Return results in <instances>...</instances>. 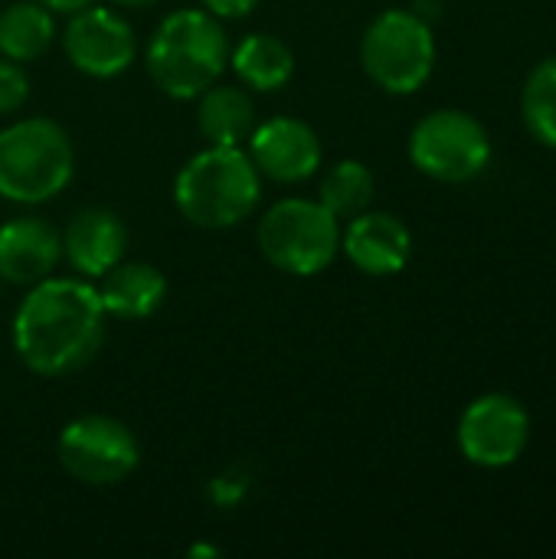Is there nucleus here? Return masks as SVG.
I'll return each mask as SVG.
<instances>
[{
    "label": "nucleus",
    "mask_w": 556,
    "mask_h": 559,
    "mask_svg": "<svg viewBox=\"0 0 556 559\" xmlns=\"http://www.w3.org/2000/svg\"><path fill=\"white\" fill-rule=\"evenodd\" d=\"M360 59L367 75L393 95L416 92L436 62L429 23L413 10H383L364 33Z\"/></svg>",
    "instance_id": "obj_6"
},
{
    "label": "nucleus",
    "mask_w": 556,
    "mask_h": 559,
    "mask_svg": "<svg viewBox=\"0 0 556 559\" xmlns=\"http://www.w3.org/2000/svg\"><path fill=\"white\" fill-rule=\"evenodd\" d=\"M46 10H56V13H75V10H82V7H92L95 0H39Z\"/></svg>",
    "instance_id": "obj_23"
},
{
    "label": "nucleus",
    "mask_w": 556,
    "mask_h": 559,
    "mask_svg": "<svg viewBox=\"0 0 556 559\" xmlns=\"http://www.w3.org/2000/svg\"><path fill=\"white\" fill-rule=\"evenodd\" d=\"M75 154L69 134L49 118H23L0 131V197L43 203L72 180Z\"/></svg>",
    "instance_id": "obj_4"
},
{
    "label": "nucleus",
    "mask_w": 556,
    "mask_h": 559,
    "mask_svg": "<svg viewBox=\"0 0 556 559\" xmlns=\"http://www.w3.org/2000/svg\"><path fill=\"white\" fill-rule=\"evenodd\" d=\"M125 246L128 229L118 219V213L105 206L79 210L62 233V252L69 265L85 278H102L108 269H115L125 259Z\"/></svg>",
    "instance_id": "obj_13"
},
{
    "label": "nucleus",
    "mask_w": 556,
    "mask_h": 559,
    "mask_svg": "<svg viewBox=\"0 0 556 559\" xmlns=\"http://www.w3.org/2000/svg\"><path fill=\"white\" fill-rule=\"evenodd\" d=\"M56 455L75 481L88 488H108L138 468L141 445L134 432L111 416H79L59 432Z\"/></svg>",
    "instance_id": "obj_8"
},
{
    "label": "nucleus",
    "mask_w": 556,
    "mask_h": 559,
    "mask_svg": "<svg viewBox=\"0 0 556 559\" xmlns=\"http://www.w3.org/2000/svg\"><path fill=\"white\" fill-rule=\"evenodd\" d=\"M200 134L216 144V147H239L252 128H256V108L252 98L236 88V85H210L200 95V111H197Z\"/></svg>",
    "instance_id": "obj_16"
},
{
    "label": "nucleus",
    "mask_w": 556,
    "mask_h": 559,
    "mask_svg": "<svg viewBox=\"0 0 556 559\" xmlns=\"http://www.w3.org/2000/svg\"><path fill=\"white\" fill-rule=\"evenodd\" d=\"M249 157L269 180L298 183L321 167V141L301 118H272L262 128H252Z\"/></svg>",
    "instance_id": "obj_11"
},
{
    "label": "nucleus",
    "mask_w": 556,
    "mask_h": 559,
    "mask_svg": "<svg viewBox=\"0 0 556 559\" xmlns=\"http://www.w3.org/2000/svg\"><path fill=\"white\" fill-rule=\"evenodd\" d=\"M62 49L79 72L111 79L134 62V29L108 7H82L66 26Z\"/></svg>",
    "instance_id": "obj_10"
},
{
    "label": "nucleus",
    "mask_w": 556,
    "mask_h": 559,
    "mask_svg": "<svg viewBox=\"0 0 556 559\" xmlns=\"http://www.w3.org/2000/svg\"><path fill=\"white\" fill-rule=\"evenodd\" d=\"M259 177L249 154L210 144L177 174L174 200L187 223L200 229H229L259 206Z\"/></svg>",
    "instance_id": "obj_3"
},
{
    "label": "nucleus",
    "mask_w": 556,
    "mask_h": 559,
    "mask_svg": "<svg viewBox=\"0 0 556 559\" xmlns=\"http://www.w3.org/2000/svg\"><path fill=\"white\" fill-rule=\"evenodd\" d=\"M370 200H374V174L360 160H341L321 180V203L338 219H351L364 213Z\"/></svg>",
    "instance_id": "obj_19"
},
{
    "label": "nucleus",
    "mask_w": 556,
    "mask_h": 559,
    "mask_svg": "<svg viewBox=\"0 0 556 559\" xmlns=\"http://www.w3.org/2000/svg\"><path fill=\"white\" fill-rule=\"evenodd\" d=\"M413 164L442 183H462L478 177L492 160V141L478 118L442 108L426 115L410 138Z\"/></svg>",
    "instance_id": "obj_7"
},
{
    "label": "nucleus",
    "mask_w": 556,
    "mask_h": 559,
    "mask_svg": "<svg viewBox=\"0 0 556 559\" xmlns=\"http://www.w3.org/2000/svg\"><path fill=\"white\" fill-rule=\"evenodd\" d=\"M521 108H524V121H528L531 134L541 144L556 147V56L541 62L528 75Z\"/></svg>",
    "instance_id": "obj_20"
},
{
    "label": "nucleus",
    "mask_w": 556,
    "mask_h": 559,
    "mask_svg": "<svg viewBox=\"0 0 556 559\" xmlns=\"http://www.w3.org/2000/svg\"><path fill=\"white\" fill-rule=\"evenodd\" d=\"M62 255V236L39 216H20L0 226V278L13 285H39Z\"/></svg>",
    "instance_id": "obj_12"
},
{
    "label": "nucleus",
    "mask_w": 556,
    "mask_h": 559,
    "mask_svg": "<svg viewBox=\"0 0 556 559\" xmlns=\"http://www.w3.org/2000/svg\"><path fill=\"white\" fill-rule=\"evenodd\" d=\"M105 341L98 288L79 278H43L29 288L13 318V347L39 377L82 370Z\"/></svg>",
    "instance_id": "obj_1"
},
{
    "label": "nucleus",
    "mask_w": 556,
    "mask_h": 559,
    "mask_svg": "<svg viewBox=\"0 0 556 559\" xmlns=\"http://www.w3.org/2000/svg\"><path fill=\"white\" fill-rule=\"evenodd\" d=\"M347 259L367 275H397L410 262L413 236L393 213H357L341 239Z\"/></svg>",
    "instance_id": "obj_14"
},
{
    "label": "nucleus",
    "mask_w": 556,
    "mask_h": 559,
    "mask_svg": "<svg viewBox=\"0 0 556 559\" xmlns=\"http://www.w3.org/2000/svg\"><path fill=\"white\" fill-rule=\"evenodd\" d=\"M29 98V79L13 59H0V115L20 111Z\"/></svg>",
    "instance_id": "obj_21"
},
{
    "label": "nucleus",
    "mask_w": 556,
    "mask_h": 559,
    "mask_svg": "<svg viewBox=\"0 0 556 559\" xmlns=\"http://www.w3.org/2000/svg\"><path fill=\"white\" fill-rule=\"evenodd\" d=\"M52 43V10L39 0L13 3L0 13V52L13 62L39 59Z\"/></svg>",
    "instance_id": "obj_18"
},
{
    "label": "nucleus",
    "mask_w": 556,
    "mask_h": 559,
    "mask_svg": "<svg viewBox=\"0 0 556 559\" xmlns=\"http://www.w3.org/2000/svg\"><path fill=\"white\" fill-rule=\"evenodd\" d=\"M229 62V39L210 10H177L151 36L147 72L170 98L203 95Z\"/></svg>",
    "instance_id": "obj_2"
},
{
    "label": "nucleus",
    "mask_w": 556,
    "mask_h": 559,
    "mask_svg": "<svg viewBox=\"0 0 556 559\" xmlns=\"http://www.w3.org/2000/svg\"><path fill=\"white\" fill-rule=\"evenodd\" d=\"M118 7H131V10H141V7H154L157 0H115Z\"/></svg>",
    "instance_id": "obj_24"
},
{
    "label": "nucleus",
    "mask_w": 556,
    "mask_h": 559,
    "mask_svg": "<svg viewBox=\"0 0 556 559\" xmlns=\"http://www.w3.org/2000/svg\"><path fill=\"white\" fill-rule=\"evenodd\" d=\"M229 62H233L236 75L249 88H256V92H275L295 72V52H292V46L285 39L272 36V33H252V36H246L229 52Z\"/></svg>",
    "instance_id": "obj_17"
},
{
    "label": "nucleus",
    "mask_w": 556,
    "mask_h": 559,
    "mask_svg": "<svg viewBox=\"0 0 556 559\" xmlns=\"http://www.w3.org/2000/svg\"><path fill=\"white\" fill-rule=\"evenodd\" d=\"M259 0H203V7L213 16H246L249 10H256Z\"/></svg>",
    "instance_id": "obj_22"
},
{
    "label": "nucleus",
    "mask_w": 556,
    "mask_h": 559,
    "mask_svg": "<svg viewBox=\"0 0 556 559\" xmlns=\"http://www.w3.org/2000/svg\"><path fill=\"white\" fill-rule=\"evenodd\" d=\"M102 308L118 321H144L167 298V278L147 262H118L102 275Z\"/></svg>",
    "instance_id": "obj_15"
},
{
    "label": "nucleus",
    "mask_w": 556,
    "mask_h": 559,
    "mask_svg": "<svg viewBox=\"0 0 556 559\" xmlns=\"http://www.w3.org/2000/svg\"><path fill=\"white\" fill-rule=\"evenodd\" d=\"M259 249L285 275L311 278L341 249V223L321 200H282L259 223Z\"/></svg>",
    "instance_id": "obj_5"
},
{
    "label": "nucleus",
    "mask_w": 556,
    "mask_h": 559,
    "mask_svg": "<svg viewBox=\"0 0 556 559\" xmlns=\"http://www.w3.org/2000/svg\"><path fill=\"white\" fill-rule=\"evenodd\" d=\"M531 439L528 409L508 393L478 396L459 423V449L472 465L505 468L521 459Z\"/></svg>",
    "instance_id": "obj_9"
}]
</instances>
